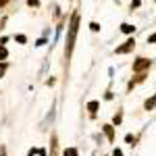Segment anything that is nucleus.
<instances>
[{
  "instance_id": "obj_4",
  "label": "nucleus",
  "mask_w": 156,
  "mask_h": 156,
  "mask_svg": "<svg viewBox=\"0 0 156 156\" xmlns=\"http://www.w3.org/2000/svg\"><path fill=\"white\" fill-rule=\"evenodd\" d=\"M121 31H123V34H127V36H131L133 31H135V27H133L131 23H123V25H121Z\"/></svg>"
},
{
  "instance_id": "obj_9",
  "label": "nucleus",
  "mask_w": 156,
  "mask_h": 156,
  "mask_svg": "<svg viewBox=\"0 0 156 156\" xmlns=\"http://www.w3.org/2000/svg\"><path fill=\"white\" fill-rule=\"evenodd\" d=\"M6 69H9V62H4V60H0V77L6 73Z\"/></svg>"
},
{
  "instance_id": "obj_13",
  "label": "nucleus",
  "mask_w": 156,
  "mask_h": 156,
  "mask_svg": "<svg viewBox=\"0 0 156 156\" xmlns=\"http://www.w3.org/2000/svg\"><path fill=\"white\" fill-rule=\"evenodd\" d=\"M15 40H17L19 44H25V42H27V37H25L23 34H19V36H15Z\"/></svg>"
},
{
  "instance_id": "obj_6",
  "label": "nucleus",
  "mask_w": 156,
  "mask_h": 156,
  "mask_svg": "<svg viewBox=\"0 0 156 156\" xmlns=\"http://www.w3.org/2000/svg\"><path fill=\"white\" fill-rule=\"evenodd\" d=\"M104 131H106L108 140H110V142H112V140H115V131H112V127H110V125H104Z\"/></svg>"
},
{
  "instance_id": "obj_2",
  "label": "nucleus",
  "mask_w": 156,
  "mask_h": 156,
  "mask_svg": "<svg viewBox=\"0 0 156 156\" xmlns=\"http://www.w3.org/2000/svg\"><path fill=\"white\" fill-rule=\"evenodd\" d=\"M133 48H135V40H133V37H129L127 42H123L119 48H117V54H129Z\"/></svg>"
},
{
  "instance_id": "obj_7",
  "label": "nucleus",
  "mask_w": 156,
  "mask_h": 156,
  "mask_svg": "<svg viewBox=\"0 0 156 156\" xmlns=\"http://www.w3.org/2000/svg\"><path fill=\"white\" fill-rule=\"evenodd\" d=\"M6 56H9V50L4 48V44H0V60H6Z\"/></svg>"
},
{
  "instance_id": "obj_15",
  "label": "nucleus",
  "mask_w": 156,
  "mask_h": 156,
  "mask_svg": "<svg viewBox=\"0 0 156 156\" xmlns=\"http://www.w3.org/2000/svg\"><path fill=\"white\" fill-rule=\"evenodd\" d=\"M142 4V0H131V9H137Z\"/></svg>"
},
{
  "instance_id": "obj_3",
  "label": "nucleus",
  "mask_w": 156,
  "mask_h": 156,
  "mask_svg": "<svg viewBox=\"0 0 156 156\" xmlns=\"http://www.w3.org/2000/svg\"><path fill=\"white\" fill-rule=\"evenodd\" d=\"M148 67H150V60H148V58H137L135 62H133V71H135V73L146 71Z\"/></svg>"
},
{
  "instance_id": "obj_11",
  "label": "nucleus",
  "mask_w": 156,
  "mask_h": 156,
  "mask_svg": "<svg viewBox=\"0 0 156 156\" xmlns=\"http://www.w3.org/2000/svg\"><path fill=\"white\" fill-rule=\"evenodd\" d=\"M27 6H31V9H37V6H40V0H27Z\"/></svg>"
},
{
  "instance_id": "obj_12",
  "label": "nucleus",
  "mask_w": 156,
  "mask_h": 156,
  "mask_svg": "<svg viewBox=\"0 0 156 156\" xmlns=\"http://www.w3.org/2000/svg\"><path fill=\"white\" fill-rule=\"evenodd\" d=\"M90 29H92V31L96 34V31H100V25H98L96 21H92V23H90Z\"/></svg>"
},
{
  "instance_id": "obj_5",
  "label": "nucleus",
  "mask_w": 156,
  "mask_h": 156,
  "mask_svg": "<svg viewBox=\"0 0 156 156\" xmlns=\"http://www.w3.org/2000/svg\"><path fill=\"white\" fill-rule=\"evenodd\" d=\"M154 104H156V96H152L150 100H146L144 108H146V110H152V108H154Z\"/></svg>"
},
{
  "instance_id": "obj_17",
  "label": "nucleus",
  "mask_w": 156,
  "mask_h": 156,
  "mask_svg": "<svg viewBox=\"0 0 156 156\" xmlns=\"http://www.w3.org/2000/svg\"><path fill=\"white\" fill-rule=\"evenodd\" d=\"M6 2H9V0H0V6H4V4H6Z\"/></svg>"
},
{
  "instance_id": "obj_16",
  "label": "nucleus",
  "mask_w": 156,
  "mask_h": 156,
  "mask_svg": "<svg viewBox=\"0 0 156 156\" xmlns=\"http://www.w3.org/2000/svg\"><path fill=\"white\" fill-rule=\"evenodd\" d=\"M112 156H123V152H121L119 148H117V150H115V152H112Z\"/></svg>"
},
{
  "instance_id": "obj_1",
  "label": "nucleus",
  "mask_w": 156,
  "mask_h": 156,
  "mask_svg": "<svg viewBox=\"0 0 156 156\" xmlns=\"http://www.w3.org/2000/svg\"><path fill=\"white\" fill-rule=\"evenodd\" d=\"M77 29H79V15L75 12L69 25V37H67V54H71L73 46H75V37H77Z\"/></svg>"
},
{
  "instance_id": "obj_8",
  "label": "nucleus",
  "mask_w": 156,
  "mask_h": 156,
  "mask_svg": "<svg viewBox=\"0 0 156 156\" xmlns=\"http://www.w3.org/2000/svg\"><path fill=\"white\" fill-rule=\"evenodd\" d=\"M98 106H100V104H98L96 100H92V102L87 104V110H90V112H96V110H98Z\"/></svg>"
},
{
  "instance_id": "obj_10",
  "label": "nucleus",
  "mask_w": 156,
  "mask_h": 156,
  "mask_svg": "<svg viewBox=\"0 0 156 156\" xmlns=\"http://www.w3.org/2000/svg\"><path fill=\"white\" fill-rule=\"evenodd\" d=\"M62 156H77V150H75V148H67V150L62 152Z\"/></svg>"
},
{
  "instance_id": "obj_14",
  "label": "nucleus",
  "mask_w": 156,
  "mask_h": 156,
  "mask_svg": "<svg viewBox=\"0 0 156 156\" xmlns=\"http://www.w3.org/2000/svg\"><path fill=\"white\" fill-rule=\"evenodd\" d=\"M148 44H156V34H152V36H148Z\"/></svg>"
}]
</instances>
